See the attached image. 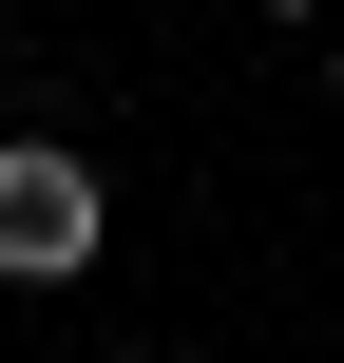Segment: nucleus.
<instances>
[{
    "instance_id": "1",
    "label": "nucleus",
    "mask_w": 344,
    "mask_h": 363,
    "mask_svg": "<svg viewBox=\"0 0 344 363\" xmlns=\"http://www.w3.org/2000/svg\"><path fill=\"white\" fill-rule=\"evenodd\" d=\"M115 249V191H96V153H57V134H0V287H77Z\"/></svg>"
},
{
    "instance_id": "2",
    "label": "nucleus",
    "mask_w": 344,
    "mask_h": 363,
    "mask_svg": "<svg viewBox=\"0 0 344 363\" xmlns=\"http://www.w3.org/2000/svg\"><path fill=\"white\" fill-rule=\"evenodd\" d=\"M268 19H326V0H268Z\"/></svg>"
},
{
    "instance_id": "3",
    "label": "nucleus",
    "mask_w": 344,
    "mask_h": 363,
    "mask_svg": "<svg viewBox=\"0 0 344 363\" xmlns=\"http://www.w3.org/2000/svg\"><path fill=\"white\" fill-rule=\"evenodd\" d=\"M326 96H344V38H326Z\"/></svg>"
},
{
    "instance_id": "4",
    "label": "nucleus",
    "mask_w": 344,
    "mask_h": 363,
    "mask_svg": "<svg viewBox=\"0 0 344 363\" xmlns=\"http://www.w3.org/2000/svg\"><path fill=\"white\" fill-rule=\"evenodd\" d=\"M96 363H153V345H96Z\"/></svg>"
}]
</instances>
